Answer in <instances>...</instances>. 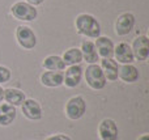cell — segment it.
<instances>
[{"mask_svg": "<svg viewBox=\"0 0 149 140\" xmlns=\"http://www.w3.org/2000/svg\"><path fill=\"white\" fill-rule=\"evenodd\" d=\"M76 29L81 36L98 38L101 36V25L97 18L88 13H81L76 18Z\"/></svg>", "mask_w": 149, "mask_h": 140, "instance_id": "cell-1", "label": "cell"}, {"mask_svg": "<svg viewBox=\"0 0 149 140\" xmlns=\"http://www.w3.org/2000/svg\"><path fill=\"white\" fill-rule=\"evenodd\" d=\"M85 80L86 84L94 91H100L106 86V77L102 68L98 64H89L85 71Z\"/></svg>", "mask_w": 149, "mask_h": 140, "instance_id": "cell-2", "label": "cell"}, {"mask_svg": "<svg viewBox=\"0 0 149 140\" xmlns=\"http://www.w3.org/2000/svg\"><path fill=\"white\" fill-rule=\"evenodd\" d=\"M10 12L15 16V18L21 21H33L37 18V8L30 5L26 1H17L12 5L10 8Z\"/></svg>", "mask_w": 149, "mask_h": 140, "instance_id": "cell-3", "label": "cell"}, {"mask_svg": "<svg viewBox=\"0 0 149 140\" xmlns=\"http://www.w3.org/2000/svg\"><path fill=\"white\" fill-rule=\"evenodd\" d=\"M86 111V102L81 96L72 97L65 105V115L70 119L77 120L82 117Z\"/></svg>", "mask_w": 149, "mask_h": 140, "instance_id": "cell-4", "label": "cell"}, {"mask_svg": "<svg viewBox=\"0 0 149 140\" xmlns=\"http://www.w3.org/2000/svg\"><path fill=\"white\" fill-rule=\"evenodd\" d=\"M16 38H17L18 45L25 50L34 49L37 45V37L34 34V31L31 30V28H29V26H18L16 29Z\"/></svg>", "mask_w": 149, "mask_h": 140, "instance_id": "cell-5", "label": "cell"}, {"mask_svg": "<svg viewBox=\"0 0 149 140\" xmlns=\"http://www.w3.org/2000/svg\"><path fill=\"white\" fill-rule=\"evenodd\" d=\"M98 134H100L101 140H118L119 130L115 120L110 119V118H105L100 123Z\"/></svg>", "mask_w": 149, "mask_h": 140, "instance_id": "cell-6", "label": "cell"}, {"mask_svg": "<svg viewBox=\"0 0 149 140\" xmlns=\"http://www.w3.org/2000/svg\"><path fill=\"white\" fill-rule=\"evenodd\" d=\"M132 54L137 60H147L149 56V39L145 36H140L134 39L132 43Z\"/></svg>", "mask_w": 149, "mask_h": 140, "instance_id": "cell-7", "label": "cell"}, {"mask_svg": "<svg viewBox=\"0 0 149 140\" xmlns=\"http://www.w3.org/2000/svg\"><path fill=\"white\" fill-rule=\"evenodd\" d=\"M135 22H136V18L132 13L126 12L123 15H120L116 20L115 24V30L118 36H127L128 33H131V30L134 29Z\"/></svg>", "mask_w": 149, "mask_h": 140, "instance_id": "cell-8", "label": "cell"}, {"mask_svg": "<svg viewBox=\"0 0 149 140\" xmlns=\"http://www.w3.org/2000/svg\"><path fill=\"white\" fill-rule=\"evenodd\" d=\"M22 114L30 120H39L42 118V107L36 100H25L21 104Z\"/></svg>", "mask_w": 149, "mask_h": 140, "instance_id": "cell-9", "label": "cell"}, {"mask_svg": "<svg viewBox=\"0 0 149 140\" xmlns=\"http://www.w3.org/2000/svg\"><path fill=\"white\" fill-rule=\"evenodd\" d=\"M114 56L122 64H132V62L135 60L131 46L126 42H120L114 47Z\"/></svg>", "mask_w": 149, "mask_h": 140, "instance_id": "cell-10", "label": "cell"}, {"mask_svg": "<svg viewBox=\"0 0 149 140\" xmlns=\"http://www.w3.org/2000/svg\"><path fill=\"white\" fill-rule=\"evenodd\" d=\"M95 50L98 52V56L102 59H110L114 56V43L107 37H98L94 43Z\"/></svg>", "mask_w": 149, "mask_h": 140, "instance_id": "cell-11", "label": "cell"}, {"mask_svg": "<svg viewBox=\"0 0 149 140\" xmlns=\"http://www.w3.org/2000/svg\"><path fill=\"white\" fill-rule=\"evenodd\" d=\"M82 77V68L79 64L70 65L67 71H65L64 79H63V84H65V86L68 88H76L80 84Z\"/></svg>", "mask_w": 149, "mask_h": 140, "instance_id": "cell-12", "label": "cell"}, {"mask_svg": "<svg viewBox=\"0 0 149 140\" xmlns=\"http://www.w3.org/2000/svg\"><path fill=\"white\" fill-rule=\"evenodd\" d=\"M63 79H64V73L62 71H47L42 73L41 83L49 88H58L63 84Z\"/></svg>", "mask_w": 149, "mask_h": 140, "instance_id": "cell-13", "label": "cell"}, {"mask_svg": "<svg viewBox=\"0 0 149 140\" xmlns=\"http://www.w3.org/2000/svg\"><path fill=\"white\" fill-rule=\"evenodd\" d=\"M100 67L102 68L103 73H105L106 80H109V81L118 80L119 65H118V63H116V60H114L113 58H110V59H102Z\"/></svg>", "mask_w": 149, "mask_h": 140, "instance_id": "cell-14", "label": "cell"}, {"mask_svg": "<svg viewBox=\"0 0 149 140\" xmlns=\"http://www.w3.org/2000/svg\"><path fill=\"white\" fill-rule=\"evenodd\" d=\"M118 77H120L124 83L131 84L139 80L140 73H139V70L134 64H123L122 67H119Z\"/></svg>", "mask_w": 149, "mask_h": 140, "instance_id": "cell-15", "label": "cell"}, {"mask_svg": "<svg viewBox=\"0 0 149 140\" xmlns=\"http://www.w3.org/2000/svg\"><path fill=\"white\" fill-rule=\"evenodd\" d=\"M81 54H82V60H85L89 64H95L98 62V59H100L94 43L90 41H84L81 43Z\"/></svg>", "mask_w": 149, "mask_h": 140, "instance_id": "cell-16", "label": "cell"}, {"mask_svg": "<svg viewBox=\"0 0 149 140\" xmlns=\"http://www.w3.org/2000/svg\"><path fill=\"white\" fill-rule=\"evenodd\" d=\"M16 106L9 104H3L0 106V126H9L16 119Z\"/></svg>", "mask_w": 149, "mask_h": 140, "instance_id": "cell-17", "label": "cell"}, {"mask_svg": "<svg viewBox=\"0 0 149 140\" xmlns=\"http://www.w3.org/2000/svg\"><path fill=\"white\" fill-rule=\"evenodd\" d=\"M4 100L12 106H20L26 98L22 91L16 88H8L4 91Z\"/></svg>", "mask_w": 149, "mask_h": 140, "instance_id": "cell-18", "label": "cell"}, {"mask_svg": "<svg viewBox=\"0 0 149 140\" xmlns=\"http://www.w3.org/2000/svg\"><path fill=\"white\" fill-rule=\"evenodd\" d=\"M63 62H64L65 65H74V64H79V63L82 62V54H81V50L76 49V47H72V49L67 50L63 55Z\"/></svg>", "mask_w": 149, "mask_h": 140, "instance_id": "cell-19", "label": "cell"}, {"mask_svg": "<svg viewBox=\"0 0 149 140\" xmlns=\"http://www.w3.org/2000/svg\"><path fill=\"white\" fill-rule=\"evenodd\" d=\"M43 67L49 71H63L65 68V64L60 56L50 55L43 60Z\"/></svg>", "mask_w": 149, "mask_h": 140, "instance_id": "cell-20", "label": "cell"}, {"mask_svg": "<svg viewBox=\"0 0 149 140\" xmlns=\"http://www.w3.org/2000/svg\"><path fill=\"white\" fill-rule=\"evenodd\" d=\"M10 76H12V73H10L9 68L0 65V84L8 83V81H9V79H10Z\"/></svg>", "mask_w": 149, "mask_h": 140, "instance_id": "cell-21", "label": "cell"}, {"mask_svg": "<svg viewBox=\"0 0 149 140\" xmlns=\"http://www.w3.org/2000/svg\"><path fill=\"white\" fill-rule=\"evenodd\" d=\"M46 140H71V138L67 135H54V136L47 138Z\"/></svg>", "mask_w": 149, "mask_h": 140, "instance_id": "cell-22", "label": "cell"}, {"mask_svg": "<svg viewBox=\"0 0 149 140\" xmlns=\"http://www.w3.org/2000/svg\"><path fill=\"white\" fill-rule=\"evenodd\" d=\"M45 0H26V3H29L30 5H33V7H36V5H39L42 4Z\"/></svg>", "mask_w": 149, "mask_h": 140, "instance_id": "cell-23", "label": "cell"}, {"mask_svg": "<svg viewBox=\"0 0 149 140\" xmlns=\"http://www.w3.org/2000/svg\"><path fill=\"white\" fill-rule=\"evenodd\" d=\"M3 98H4V89L0 86V102L3 101Z\"/></svg>", "mask_w": 149, "mask_h": 140, "instance_id": "cell-24", "label": "cell"}, {"mask_svg": "<svg viewBox=\"0 0 149 140\" xmlns=\"http://www.w3.org/2000/svg\"><path fill=\"white\" fill-rule=\"evenodd\" d=\"M137 140H149V135H148V134H144V135L140 136Z\"/></svg>", "mask_w": 149, "mask_h": 140, "instance_id": "cell-25", "label": "cell"}]
</instances>
